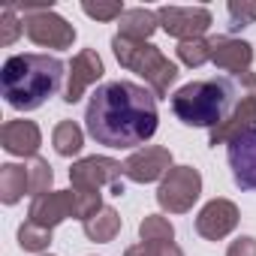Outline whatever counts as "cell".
I'll use <instances>...</instances> for the list:
<instances>
[{
    "label": "cell",
    "mask_w": 256,
    "mask_h": 256,
    "mask_svg": "<svg viewBox=\"0 0 256 256\" xmlns=\"http://www.w3.org/2000/svg\"><path fill=\"white\" fill-rule=\"evenodd\" d=\"M169 169H172V151L163 145H145L124 160V175L136 184L163 181L169 175Z\"/></svg>",
    "instance_id": "cell-8"
},
{
    "label": "cell",
    "mask_w": 256,
    "mask_h": 256,
    "mask_svg": "<svg viewBox=\"0 0 256 256\" xmlns=\"http://www.w3.org/2000/svg\"><path fill=\"white\" fill-rule=\"evenodd\" d=\"M157 30H160V18L154 10H145V6H133L118 18V36L136 40V42H148Z\"/></svg>",
    "instance_id": "cell-17"
},
{
    "label": "cell",
    "mask_w": 256,
    "mask_h": 256,
    "mask_svg": "<svg viewBox=\"0 0 256 256\" xmlns=\"http://www.w3.org/2000/svg\"><path fill=\"white\" fill-rule=\"evenodd\" d=\"M157 96L136 82L100 84L84 108L88 136L106 148H136L157 133Z\"/></svg>",
    "instance_id": "cell-1"
},
{
    "label": "cell",
    "mask_w": 256,
    "mask_h": 256,
    "mask_svg": "<svg viewBox=\"0 0 256 256\" xmlns=\"http://www.w3.org/2000/svg\"><path fill=\"white\" fill-rule=\"evenodd\" d=\"M102 72H106V66H102V58L96 54V48H82L66 66L64 102H78L84 96V90L102 78Z\"/></svg>",
    "instance_id": "cell-11"
},
{
    "label": "cell",
    "mask_w": 256,
    "mask_h": 256,
    "mask_svg": "<svg viewBox=\"0 0 256 256\" xmlns=\"http://www.w3.org/2000/svg\"><path fill=\"white\" fill-rule=\"evenodd\" d=\"M157 18H160V28L178 42L202 40L208 28L214 24V16L208 6H160Z\"/></svg>",
    "instance_id": "cell-7"
},
{
    "label": "cell",
    "mask_w": 256,
    "mask_h": 256,
    "mask_svg": "<svg viewBox=\"0 0 256 256\" xmlns=\"http://www.w3.org/2000/svg\"><path fill=\"white\" fill-rule=\"evenodd\" d=\"M24 193H28V166L4 163L0 166V202L16 205Z\"/></svg>",
    "instance_id": "cell-19"
},
{
    "label": "cell",
    "mask_w": 256,
    "mask_h": 256,
    "mask_svg": "<svg viewBox=\"0 0 256 256\" xmlns=\"http://www.w3.org/2000/svg\"><path fill=\"white\" fill-rule=\"evenodd\" d=\"M24 166H28V193H34V196L48 193L52 184H54L52 163H48L46 157H34V160H28Z\"/></svg>",
    "instance_id": "cell-23"
},
{
    "label": "cell",
    "mask_w": 256,
    "mask_h": 256,
    "mask_svg": "<svg viewBox=\"0 0 256 256\" xmlns=\"http://www.w3.org/2000/svg\"><path fill=\"white\" fill-rule=\"evenodd\" d=\"M64 60L48 58V54H12L4 64L0 72V84H4V96L12 108L18 112H34L40 108L48 96L60 90L64 82Z\"/></svg>",
    "instance_id": "cell-3"
},
{
    "label": "cell",
    "mask_w": 256,
    "mask_h": 256,
    "mask_svg": "<svg viewBox=\"0 0 256 256\" xmlns=\"http://www.w3.org/2000/svg\"><path fill=\"white\" fill-rule=\"evenodd\" d=\"M82 12L88 16V18H96V22H114V18H120L126 10H124V4L120 0H96V4H90V0H84L82 4Z\"/></svg>",
    "instance_id": "cell-27"
},
{
    "label": "cell",
    "mask_w": 256,
    "mask_h": 256,
    "mask_svg": "<svg viewBox=\"0 0 256 256\" xmlns=\"http://www.w3.org/2000/svg\"><path fill=\"white\" fill-rule=\"evenodd\" d=\"M0 28H4V34H0V46H12L24 34V18H18V6H6L4 10V16H0Z\"/></svg>",
    "instance_id": "cell-28"
},
{
    "label": "cell",
    "mask_w": 256,
    "mask_h": 256,
    "mask_svg": "<svg viewBox=\"0 0 256 256\" xmlns=\"http://www.w3.org/2000/svg\"><path fill=\"white\" fill-rule=\"evenodd\" d=\"M124 256H157V247L148 244V241H139V244H133V247H126Z\"/></svg>",
    "instance_id": "cell-30"
},
{
    "label": "cell",
    "mask_w": 256,
    "mask_h": 256,
    "mask_svg": "<svg viewBox=\"0 0 256 256\" xmlns=\"http://www.w3.org/2000/svg\"><path fill=\"white\" fill-rule=\"evenodd\" d=\"M256 126V90H247L238 96L235 108L226 114V120H220L214 130L208 133V145H232L235 139H241L244 133H250Z\"/></svg>",
    "instance_id": "cell-10"
},
{
    "label": "cell",
    "mask_w": 256,
    "mask_h": 256,
    "mask_svg": "<svg viewBox=\"0 0 256 256\" xmlns=\"http://www.w3.org/2000/svg\"><path fill=\"white\" fill-rule=\"evenodd\" d=\"M226 256H256V238H253V235H238V238L229 244Z\"/></svg>",
    "instance_id": "cell-29"
},
{
    "label": "cell",
    "mask_w": 256,
    "mask_h": 256,
    "mask_svg": "<svg viewBox=\"0 0 256 256\" xmlns=\"http://www.w3.org/2000/svg\"><path fill=\"white\" fill-rule=\"evenodd\" d=\"M157 247V256H184V250L175 244V241H166V244H154Z\"/></svg>",
    "instance_id": "cell-31"
},
{
    "label": "cell",
    "mask_w": 256,
    "mask_h": 256,
    "mask_svg": "<svg viewBox=\"0 0 256 256\" xmlns=\"http://www.w3.org/2000/svg\"><path fill=\"white\" fill-rule=\"evenodd\" d=\"M202 196V175L193 166H172L157 187V202L169 214H187Z\"/></svg>",
    "instance_id": "cell-6"
},
{
    "label": "cell",
    "mask_w": 256,
    "mask_h": 256,
    "mask_svg": "<svg viewBox=\"0 0 256 256\" xmlns=\"http://www.w3.org/2000/svg\"><path fill=\"white\" fill-rule=\"evenodd\" d=\"M178 60L190 70H199L211 60V36H202V40H187V42H178Z\"/></svg>",
    "instance_id": "cell-22"
},
{
    "label": "cell",
    "mask_w": 256,
    "mask_h": 256,
    "mask_svg": "<svg viewBox=\"0 0 256 256\" xmlns=\"http://www.w3.org/2000/svg\"><path fill=\"white\" fill-rule=\"evenodd\" d=\"M247 90H256V76L250 70L235 72V76L199 78L172 94V112L187 126H208V130H214L220 120H226L238 96Z\"/></svg>",
    "instance_id": "cell-2"
},
{
    "label": "cell",
    "mask_w": 256,
    "mask_h": 256,
    "mask_svg": "<svg viewBox=\"0 0 256 256\" xmlns=\"http://www.w3.org/2000/svg\"><path fill=\"white\" fill-rule=\"evenodd\" d=\"M226 157H229L232 181L241 190H253L256 193V126L229 145V154Z\"/></svg>",
    "instance_id": "cell-15"
},
{
    "label": "cell",
    "mask_w": 256,
    "mask_h": 256,
    "mask_svg": "<svg viewBox=\"0 0 256 256\" xmlns=\"http://www.w3.org/2000/svg\"><path fill=\"white\" fill-rule=\"evenodd\" d=\"M22 18H24V34L30 42L42 46V48H72L76 42V28L54 12L52 4H42V6H24L22 10Z\"/></svg>",
    "instance_id": "cell-5"
},
{
    "label": "cell",
    "mask_w": 256,
    "mask_h": 256,
    "mask_svg": "<svg viewBox=\"0 0 256 256\" xmlns=\"http://www.w3.org/2000/svg\"><path fill=\"white\" fill-rule=\"evenodd\" d=\"M238 220H241V214H238L235 202H229V199H211L196 214V232L205 241H223L226 235L235 232Z\"/></svg>",
    "instance_id": "cell-12"
},
{
    "label": "cell",
    "mask_w": 256,
    "mask_h": 256,
    "mask_svg": "<svg viewBox=\"0 0 256 256\" xmlns=\"http://www.w3.org/2000/svg\"><path fill=\"white\" fill-rule=\"evenodd\" d=\"M120 175H124V163L112 160V157H82L72 163L70 169V181L72 187H82V190H102V187H114L120 184Z\"/></svg>",
    "instance_id": "cell-9"
},
{
    "label": "cell",
    "mask_w": 256,
    "mask_h": 256,
    "mask_svg": "<svg viewBox=\"0 0 256 256\" xmlns=\"http://www.w3.org/2000/svg\"><path fill=\"white\" fill-rule=\"evenodd\" d=\"M0 145H4V151L12 154V157L34 160L40 145H42V133H40L36 120L16 118V120H6L4 126H0Z\"/></svg>",
    "instance_id": "cell-13"
},
{
    "label": "cell",
    "mask_w": 256,
    "mask_h": 256,
    "mask_svg": "<svg viewBox=\"0 0 256 256\" xmlns=\"http://www.w3.org/2000/svg\"><path fill=\"white\" fill-rule=\"evenodd\" d=\"M48 244H52V229L36 226V223H30V220H24V223L18 226V247H22V250H28V253H42V250H48Z\"/></svg>",
    "instance_id": "cell-25"
},
{
    "label": "cell",
    "mask_w": 256,
    "mask_h": 256,
    "mask_svg": "<svg viewBox=\"0 0 256 256\" xmlns=\"http://www.w3.org/2000/svg\"><path fill=\"white\" fill-rule=\"evenodd\" d=\"M120 214L112 208V205H106L100 214H94L90 220H84L82 223V229H84V235L90 238V241H96V244H108V241H114L118 238V232H120Z\"/></svg>",
    "instance_id": "cell-18"
},
{
    "label": "cell",
    "mask_w": 256,
    "mask_h": 256,
    "mask_svg": "<svg viewBox=\"0 0 256 256\" xmlns=\"http://www.w3.org/2000/svg\"><path fill=\"white\" fill-rule=\"evenodd\" d=\"M72 193V217L76 220H90L94 214H100L106 205H102V193L100 190H82V187H70Z\"/></svg>",
    "instance_id": "cell-24"
},
{
    "label": "cell",
    "mask_w": 256,
    "mask_h": 256,
    "mask_svg": "<svg viewBox=\"0 0 256 256\" xmlns=\"http://www.w3.org/2000/svg\"><path fill=\"white\" fill-rule=\"evenodd\" d=\"M139 238L148 244H166V241H175V226L163 214H145L139 223Z\"/></svg>",
    "instance_id": "cell-21"
},
{
    "label": "cell",
    "mask_w": 256,
    "mask_h": 256,
    "mask_svg": "<svg viewBox=\"0 0 256 256\" xmlns=\"http://www.w3.org/2000/svg\"><path fill=\"white\" fill-rule=\"evenodd\" d=\"M211 64L229 76L235 72H247L250 64H253V46L247 40H235V36H211Z\"/></svg>",
    "instance_id": "cell-16"
},
{
    "label": "cell",
    "mask_w": 256,
    "mask_h": 256,
    "mask_svg": "<svg viewBox=\"0 0 256 256\" xmlns=\"http://www.w3.org/2000/svg\"><path fill=\"white\" fill-rule=\"evenodd\" d=\"M52 145L60 157H76L82 148H84V133H82V126L76 120H60L54 126V133H52Z\"/></svg>",
    "instance_id": "cell-20"
},
{
    "label": "cell",
    "mask_w": 256,
    "mask_h": 256,
    "mask_svg": "<svg viewBox=\"0 0 256 256\" xmlns=\"http://www.w3.org/2000/svg\"><path fill=\"white\" fill-rule=\"evenodd\" d=\"M112 52L118 58V64L124 70H130L136 76L145 78V84L151 88V94L157 100L169 96V88L178 82V66L151 42H136L126 36H112Z\"/></svg>",
    "instance_id": "cell-4"
},
{
    "label": "cell",
    "mask_w": 256,
    "mask_h": 256,
    "mask_svg": "<svg viewBox=\"0 0 256 256\" xmlns=\"http://www.w3.org/2000/svg\"><path fill=\"white\" fill-rule=\"evenodd\" d=\"M70 217H72V193L70 190H48L42 196H34V202L28 208V220L36 226H46V229H54Z\"/></svg>",
    "instance_id": "cell-14"
},
{
    "label": "cell",
    "mask_w": 256,
    "mask_h": 256,
    "mask_svg": "<svg viewBox=\"0 0 256 256\" xmlns=\"http://www.w3.org/2000/svg\"><path fill=\"white\" fill-rule=\"evenodd\" d=\"M226 12H229V30L256 24V0H229Z\"/></svg>",
    "instance_id": "cell-26"
}]
</instances>
